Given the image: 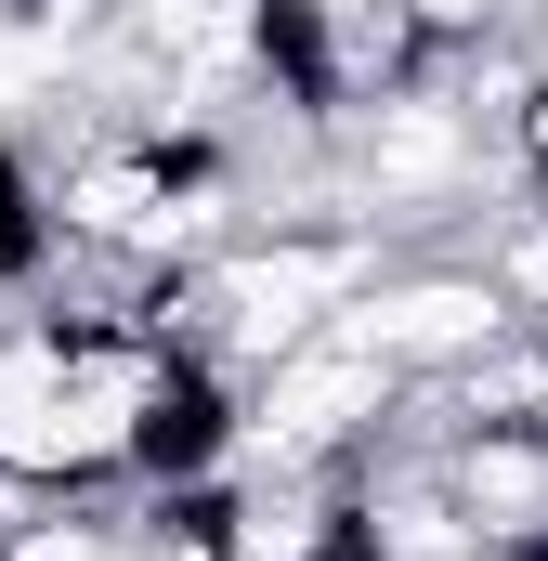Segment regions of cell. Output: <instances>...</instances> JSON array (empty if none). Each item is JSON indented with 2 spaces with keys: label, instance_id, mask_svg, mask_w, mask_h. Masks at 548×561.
<instances>
[{
  "label": "cell",
  "instance_id": "6da1fadb",
  "mask_svg": "<svg viewBox=\"0 0 548 561\" xmlns=\"http://www.w3.org/2000/svg\"><path fill=\"white\" fill-rule=\"evenodd\" d=\"M406 405V366H379L366 340H300L249 379V419H236V470H353ZM222 470V483H236Z\"/></svg>",
  "mask_w": 548,
  "mask_h": 561
},
{
  "label": "cell",
  "instance_id": "7a4b0ae2",
  "mask_svg": "<svg viewBox=\"0 0 548 561\" xmlns=\"http://www.w3.org/2000/svg\"><path fill=\"white\" fill-rule=\"evenodd\" d=\"M510 327H523L510 287L483 275L470 249H392L379 275L353 287V313H340V340H366V353L406 366V379H470Z\"/></svg>",
  "mask_w": 548,
  "mask_h": 561
},
{
  "label": "cell",
  "instance_id": "3957f363",
  "mask_svg": "<svg viewBox=\"0 0 548 561\" xmlns=\"http://www.w3.org/2000/svg\"><path fill=\"white\" fill-rule=\"evenodd\" d=\"M444 483H457V510L483 523V561H510V549H536V536H548V431L470 419L457 444H444Z\"/></svg>",
  "mask_w": 548,
  "mask_h": 561
}]
</instances>
